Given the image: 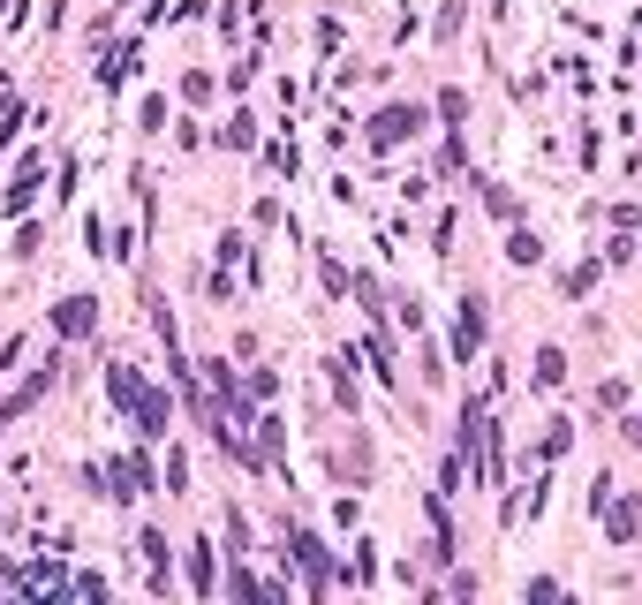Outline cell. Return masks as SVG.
Returning a JSON list of instances; mask_svg holds the SVG:
<instances>
[{
	"label": "cell",
	"mask_w": 642,
	"mask_h": 605,
	"mask_svg": "<svg viewBox=\"0 0 642 605\" xmlns=\"http://www.w3.org/2000/svg\"><path fill=\"white\" fill-rule=\"evenodd\" d=\"M242 394H250V401H272V394H280V371H250V386H242Z\"/></svg>",
	"instance_id": "33"
},
{
	"label": "cell",
	"mask_w": 642,
	"mask_h": 605,
	"mask_svg": "<svg viewBox=\"0 0 642 605\" xmlns=\"http://www.w3.org/2000/svg\"><path fill=\"white\" fill-rule=\"evenodd\" d=\"M559 386H567V348L544 341L537 356H529V394H559Z\"/></svg>",
	"instance_id": "12"
},
{
	"label": "cell",
	"mask_w": 642,
	"mask_h": 605,
	"mask_svg": "<svg viewBox=\"0 0 642 605\" xmlns=\"http://www.w3.org/2000/svg\"><path fill=\"white\" fill-rule=\"evenodd\" d=\"M38 250H46V227H16V242H8V258H16V265H31Z\"/></svg>",
	"instance_id": "28"
},
{
	"label": "cell",
	"mask_w": 642,
	"mask_h": 605,
	"mask_svg": "<svg viewBox=\"0 0 642 605\" xmlns=\"http://www.w3.org/2000/svg\"><path fill=\"white\" fill-rule=\"evenodd\" d=\"M469 190H476V205H484L499 227H522V197H514L499 174H469Z\"/></svg>",
	"instance_id": "8"
},
{
	"label": "cell",
	"mask_w": 642,
	"mask_h": 605,
	"mask_svg": "<svg viewBox=\"0 0 642 605\" xmlns=\"http://www.w3.org/2000/svg\"><path fill=\"white\" fill-rule=\"evenodd\" d=\"M136 545H144V568H152V590L167 598V590H174V545H167V530H144Z\"/></svg>",
	"instance_id": "15"
},
{
	"label": "cell",
	"mask_w": 642,
	"mask_h": 605,
	"mask_svg": "<svg viewBox=\"0 0 642 605\" xmlns=\"http://www.w3.org/2000/svg\"><path fill=\"white\" fill-rule=\"evenodd\" d=\"M53 386H61V348H53V356H46V363H38L31 379H23V386H16V394H8V401H0V424H16V416H31V409H38V401H46V394H53Z\"/></svg>",
	"instance_id": "5"
},
{
	"label": "cell",
	"mask_w": 642,
	"mask_h": 605,
	"mask_svg": "<svg viewBox=\"0 0 642 605\" xmlns=\"http://www.w3.org/2000/svg\"><path fill=\"white\" fill-rule=\"evenodd\" d=\"M136 61H144V46H136V38H129L121 53H106V61H99V91H121V84L136 76Z\"/></svg>",
	"instance_id": "18"
},
{
	"label": "cell",
	"mask_w": 642,
	"mask_h": 605,
	"mask_svg": "<svg viewBox=\"0 0 642 605\" xmlns=\"http://www.w3.org/2000/svg\"><path fill=\"white\" fill-rule=\"evenodd\" d=\"M136 439H167V424H174V394L167 386H144V401H136Z\"/></svg>",
	"instance_id": "10"
},
{
	"label": "cell",
	"mask_w": 642,
	"mask_h": 605,
	"mask_svg": "<svg viewBox=\"0 0 642 605\" xmlns=\"http://www.w3.org/2000/svg\"><path fill=\"white\" fill-rule=\"evenodd\" d=\"M167 492H174V500H182V492H189V454H182V447L167 454Z\"/></svg>",
	"instance_id": "32"
},
{
	"label": "cell",
	"mask_w": 642,
	"mask_h": 605,
	"mask_svg": "<svg viewBox=\"0 0 642 605\" xmlns=\"http://www.w3.org/2000/svg\"><path fill=\"white\" fill-rule=\"evenodd\" d=\"M227 598H235V605H265V583L250 575V560H235V568H227Z\"/></svg>",
	"instance_id": "22"
},
{
	"label": "cell",
	"mask_w": 642,
	"mask_h": 605,
	"mask_svg": "<svg viewBox=\"0 0 642 605\" xmlns=\"http://www.w3.org/2000/svg\"><path fill=\"white\" fill-rule=\"evenodd\" d=\"M597 159H605V137H597V121H582V137H575V167L597 174Z\"/></svg>",
	"instance_id": "25"
},
{
	"label": "cell",
	"mask_w": 642,
	"mask_h": 605,
	"mask_svg": "<svg viewBox=\"0 0 642 605\" xmlns=\"http://www.w3.org/2000/svg\"><path fill=\"white\" fill-rule=\"evenodd\" d=\"M220 144H227V152H257V114H250V106L220 121Z\"/></svg>",
	"instance_id": "20"
},
{
	"label": "cell",
	"mask_w": 642,
	"mask_h": 605,
	"mask_svg": "<svg viewBox=\"0 0 642 605\" xmlns=\"http://www.w3.org/2000/svg\"><path fill=\"white\" fill-rule=\"evenodd\" d=\"M597 288H605V258H597V250H582V258L559 273V303H590Z\"/></svg>",
	"instance_id": "9"
},
{
	"label": "cell",
	"mask_w": 642,
	"mask_h": 605,
	"mask_svg": "<svg viewBox=\"0 0 642 605\" xmlns=\"http://www.w3.org/2000/svg\"><path fill=\"white\" fill-rule=\"evenodd\" d=\"M46 318H53V333H61V341H91V333H99V295L76 288V295H61Z\"/></svg>",
	"instance_id": "4"
},
{
	"label": "cell",
	"mask_w": 642,
	"mask_h": 605,
	"mask_svg": "<svg viewBox=\"0 0 642 605\" xmlns=\"http://www.w3.org/2000/svg\"><path fill=\"white\" fill-rule=\"evenodd\" d=\"M46 182H53L46 152H31V159H23V167H16V182H8V190H0V212H8V220H23V212L38 205V190H46Z\"/></svg>",
	"instance_id": "6"
},
{
	"label": "cell",
	"mask_w": 642,
	"mask_h": 605,
	"mask_svg": "<svg viewBox=\"0 0 642 605\" xmlns=\"http://www.w3.org/2000/svg\"><path fill=\"white\" fill-rule=\"evenodd\" d=\"M461 23H469V0H439V16H431V38H439V46H454Z\"/></svg>",
	"instance_id": "21"
},
{
	"label": "cell",
	"mask_w": 642,
	"mask_h": 605,
	"mask_svg": "<svg viewBox=\"0 0 642 605\" xmlns=\"http://www.w3.org/2000/svg\"><path fill=\"white\" fill-rule=\"evenodd\" d=\"M280 545H288V560L310 575V605H325V598H333V583H340V568H333V553L318 545V530H303V522H280Z\"/></svg>",
	"instance_id": "2"
},
{
	"label": "cell",
	"mask_w": 642,
	"mask_h": 605,
	"mask_svg": "<svg viewBox=\"0 0 642 605\" xmlns=\"http://www.w3.org/2000/svg\"><path fill=\"white\" fill-rule=\"evenodd\" d=\"M461 484H469V462H461V454H446V462H439V484H431V492H461Z\"/></svg>",
	"instance_id": "31"
},
{
	"label": "cell",
	"mask_w": 642,
	"mask_h": 605,
	"mask_svg": "<svg viewBox=\"0 0 642 605\" xmlns=\"http://www.w3.org/2000/svg\"><path fill=\"white\" fill-rule=\"evenodd\" d=\"M416 605H446V598H439V590H431V583H416Z\"/></svg>",
	"instance_id": "37"
},
{
	"label": "cell",
	"mask_w": 642,
	"mask_h": 605,
	"mask_svg": "<svg viewBox=\"0 0 642 605\" xmlns=\"http://www.w3.org/2000/svg\"><path fill=\"white\" fill-rule=\"evenodd\" d=\"M484 598V575L476 568H446V605H476Z\"/></svg>",
	"instance_id": "23"
},
{
	"label": "cell",
	"mask_w": 642,
	"mask_h": 605,
	"mask_svg": "<svg viewBox=\"0 0 642 605\" xmlns=\"http://www.w3.org/2000/svg\"><path fill=\"white\" fill-rule=\"evenodd\" d=\"M416 371H423V394L446 386V363H439V341H431V333H423V348H416Z\"/></svg>",
	"instance_id": "24"
},
{
	"label": "cell",
	"mask_w": 642,
	"mask_h": 605,
	"mask_svg": "<svg viewBox=\"0 0 642 605\" xmlns=\"http://www.w3.org/2000/svg\"><path fill=\"white\" fill-rule=\"evenodd\" d=\"M227 84H235V91H250V84H257V53H242L235 69H227Z\"/></svg>",
	"instance_id": "35"
},
{
	"label": "cell",
	"mask_w": 642,
	"mask_h": 605,
	"mask_svg": "<svg viewBox=\"0 0 642 605\" xmlns=\"http://www.w3.org/2000/svg\"><path fill=\"white\" fill-rule=\"evenodd\" d=\"M325 462H333V477L340 484H371V439L355 432V439H340L333 454H325Z\"/></svg>",
	"instance_id": "13"
},
{
	"label": "cell",
	"mask_w": 642,
	"mask_h": 605,
	"mask_svg": "<svg viewBox=\"0 0 642 605\" xmlns=\"http://www.w3.org/2000/svg\"><path fill=\"white\" fill-rule=\"evenodd\" d=\"M635 250H642V242H635V227H620L612 242H597V258H605V265H635Z\"/></svg>",
	"instance_id": "26"
},
{
	"label": "cell",
	"mask_w": 642,
	"mask_h": 605,
	"mask_svg": "<svg viewBox=\"0 0 642 605\" xmlns=\"http://www.w3.org/2000/svg\"><path fill=\"white\" fill-rule=\"evenodd\" d=\"M76 174H84V159H76V152H61V167H53V190H61V205L76 197Z\"/></svg>",
	"instance_id": "30"
},
{
	"label": "cell",
	"mask_w": 642,
	"mask_h": 605,
	"mask_svg": "<svg viewBox=\"0 0 642 605\" xmlns=\"http://www.w3.org/2000/svg\"><path fill=\"white\" fill-rule=\"evenodd\" d=\"M590 409H597V416H627V409H635V379H620V371H605V379L590 386Z\"/></svg>",
	"instance_id": "16"
},
{
	"label": "cell",
	"mask_w": 642,
	"mask_h": 605,
	"mask_svg": "<svg viewBox=\"0 0 642 605\" xmlns=\"http://www.w3.org/2000/svg\"><path fill=\"white\" fill-rule=\"evenodd\" d=\"M76 598H84V605H114V590H106V575H84V583H76Z\"/></svg>",
	"instance_id": "34"
},
{
	"label": "cell",
	"mask_w": 642,
	"mask_h": 605,
	"mask_svg": "<svg viewBox=\"0 0 642 605\" xmlns=\"http://www.w3.org/2000/svg\"><path fill=\"white\" fill-rule=\"evenodd\" d=\"M340 575H348V583H363V590L378 583V545H371V537H355V545H348V560H340Z\"/></svg>",
	"instance_id": "19"
},
{
	"label": "cell",
	"mask_w": 642,
	"mask_h": 605,
	"mask_svg": "<svg viewBox=\"0 0 642 605\" xmlns=\"http://www.w3.org/2000/svg\"><path fill=\"white\" fill-rule=\"evenodd\" d=\"M484 333H491V295L484 288H461V303H454V363H476V348H484Z\"/></svg>",
	"instance_id": "3"
},
{
	"label": "cell",
	"mask_w": 642,
	"mask_h": 605,
	"mask_svg": "<svg viewBox=\"0 0 642 605\" xmlns=\"http://www.w3.org/2000/svg\"><path fill=\"white\" fill-rule=\"evenodd\" d=\"M106 394H114L121 409H136V401H144V371H136L129 356H106Z\"/></svg>",
	"instance_id": "17"
},
{
	"label": "cell",
	"mask_w": 642,
	"mask_h": 605,
	"mask_svg": "<svg viewBox=\"0 0 642 605\" xmlns=\"http://www.w3.org/2000/svg\"><path fill=\"white\" fill-rule=\"evenodd\" d=\"M597 522H605V545H642V492H612Z\"/></svg>",
	"instance_id": "7"
},
{
	"label": "cell",
	"mask_w": 642,
	"mask_h": 605,
	"mask_svg": "<svg viewBox=\"0 0 642 605\" xmlns=\"http://www.w3.org/2000/svg\"><path fill=\"white\" fill-rule=\"evenodd\" d=\"M469 114H476V99L461 84H446L439 99H431V121H439V137H469Z\"/></svg>",
	"instance_id": "11"
},
{
	"label": "cell",
	"mask_w": 642,
	"mask_h": 605,
	"mask_svg": "<svg viewBox=\"0 0 642 605\" xmlns=\"http://www.w3.org/2000/svg\"><path fill=\"white\" fill-rule=\"evenodd\" d=\"M189 583H197V598H212V545H189Z\"/></svg>",
	"instance_id": "29"
},
{
	"label": "cell",
	"mask_w": 642,
	"mask_h": 605,
	"mask_svg": "<svg viewBox=\"0 0 642 605\" xmlns=\"http://www.w3.org/2000/svg\"><path fill=\"white\" fill-rule=\"evenodd\" d=\"M16 363H23V333H8V341H0V379H8Z\"/></svg>",
	"instance_id": "36"
},
{
	"label": "cell",
	"mask_w": 642,
	"mask_h": 605,
	"mask_svg": "<svg viewBox=\"0 0 642 605\" xmlns=\"http://www.w3.org/2000/svg\"><path fill=\"white\" fill-rule=\"evenodd\" d=\"M0 23H8V0H0Z\"/></svg>",
	"instance_id": "38"
},
{
	"label": "cell",
	"mask_w": 642,
	"mask_h": 605,
	"mask_svg": "<svg viewBox=\"0 0 642 605\" xmlns=\"http://www.w3.org/2000/svg\"><path fill=\"white\" fill-rule=\"evenodd\" d=\"M612 492H620V477H612V469H597V477H590V492H582V507H590V522L605 515V500H612Z\"/></svg>",
	"instance_id": "27"
},
{
	"label": "cell",
	"mask_w": 642,
	"mask_h": 605,
	"mask_svg": "<svg viewBox=\"0 0 642 605\" xmlns=\"http://www.w3.org/2000/svg\"><path fill=\"white\" fill-rule=\"evenodd\" d=\"M544 250H552V242H544L537 235V227H507V265H514V273H537V265H544Z\"/></svg>",
	"instance_id": "14"
},
{
	"label": "cell",
	"mask_w": 642,
	"mask_h": 605,
	"mask_svg": "<svg viewBox=\"0 0 642 605\" xmlns=\"http://www.w3.org/2000/svg\"><path fill=\"white\" fill-rule=\"evenodd\" d=\"M423 129H431V114H423L416 99H393V106H378V114L363 121V152L386 159V152H401V144H423Z\"/></svg>",
	"instance_id": "1"
}]
</instances>
